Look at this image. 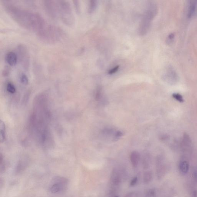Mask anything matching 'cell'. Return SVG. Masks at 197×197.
<instances>
[{
	"instance_id": "obj_25",
	"label": "cell",
	"mask_w": 197,
	"mask_h": 197,
	"mask_svg": "<svg viewBox=\"0 0 197 197\" xmlns=\"http://www.w3.org/2000/svg\"><path fill=\"white\" fill-rule=\"evenodd\" d=\"M192 176L194 180L197 183V169L195 170L194 171Z\"/></svg>"
},
{
	"instance_id": "obj_3",
	"label": "cell",
	"mask_w": 197,
	"mask_h": 197,
	"mask_svg": "<svg viewBox=\"0 0 197 197\" xmlns=\"http://www.w3.org/2000/svg\"><path fill=\"white\" fill-rule=\"evenodd\" d=\"M69 180L66 177L56 176L52 179L49 187L51 193L59 195L64 193L68 189Z\"/></svg>"
},
{
	"instance_id": "obj_23",
	"label": "cell",
	"mask_w": 197,
	"mask_h": 197,
	"mask_svg": "<svg viewBox=\"0 0 197 197\" xmlns=\"http://www.w3.org/2000/svg\"><path fill=\"white\" fill-rule=\"evenodd\" d=\"M138 181V178L137 177H134L131 180L130 182V186H133L135 185L137 183Z\"/></svg>"
},
{
	"instance_id": "obj_2",
	"label": "cell",
	"mask_w": 197,
	"mask_h": 197,
	"mask_svg": "<svg viewBox=\"0 0 197 197\" xmlns=\"http://www.w3.org/2000/svg\"><path fill=\"white\" fill-rule=\"evenodd\" d=\"M58 16L63 23L71 26L74 24V17L71 5L68 1H56Z\"/></svg>"
},
{
	"instance_id": "obj_22",
	"label": "cell",
	"mask_w": 197,
	"mask_h": 197,
	"mask_svg": "<svg viewBox=\"0 0 197 197\" xmlns=\"http://www.w3.org/2000/svg\"><path fill=\"white\" fill-rule=\"evenodd\" d=\"M119 68V66H116L114 67L113 68L111 69L110 70H109V71H108V74L110 75L114 74L116 73L118 71V70Z\"/></svg>"
},
{
	"instance_id": "obj_19",
	"label": "cell",
	"mask_w": 197,
	"mask_h": 197,
	"mask_svg": "<svg viewBox=\"0 0 197 197\" xmlns=\"http://www.w3.org/2000/svg\"><path fill=\"white\" fill-rule=\"evenodd\" d=\"M172 96L175 100L180 102V103H183L184 102V100L183 96L180 94H178V93H174L172 94Z\"/></svg>"
},
{
	"instance_id": "obj_5",
	"label": "cell",
	"mask_w": 197,
	"mask_h": 197,
	"mask_svg": "<svg viewBox=\"0 0 197 197\" xmlns=\"http://www.w3.org/2000/svg\"><path fill=\"white\" fill-rule=\"evenodd\" d=\"M43 2L44 7L47 14L51 18L56 19L58 16L56 1H44Z\"/></svg>"
},
{
	"instance_id": "obj_15",
	"label": "cell",
	"mask_w": 197,
	"mask_h": 197,
	"mask_svg": "<svg viewBox=\"0 0 197 197\" xmlns=\"http://www.w3.org/2000/svg\"><path fill=\"white\" fill-rule=\"evenodd\" d=\"M97 1L91 0L89 1V4L88 11L89 13H92L96 9L97 6Z\"/></svg>"
},
{
	"instance_id": "obj_8",
	"label": "cell",
	"mask_w": 197,
	"mask_h": 197,
	"mask_svg": "<svg viewBox=\"0 0 197 197\" xmlns=\"http://www.w3.org/2000/svg\"><path fill=\"white\" fill-rule=\"evenodd\" d=\"M165 79L169 83L173 84L176 83L177 80V76L175 72L172 69L168 70L165 75Z\"/></svg>"
},
{
	"instance_id": "obj_26",
	"label": "cell",
	"mask_w": 197,
	"mask_h": 197,
	"mask_svg": "<svg viewBox=\"0 0 197 197\" xmlns=\"http://www.w3.org/2000/svg\"><path fill=\"white\" fill-rule=\"evenodd\" d=\"M134 194V192H129V193H128L125 197H133Z\"/></svg>"
},
{
	"instance_id": "obj_10",
	"label": "cell",
	"mask_w": 197,
	"mask_h": 197,
	"mask_svg": "<svg viewBox=\"0 0 197 197\" xmlns=\"http://www.w3.org/2000/svg\"><path fill=\"white\" fill-rule=\"evenodd\" d=\"M188 14L189 17H193L197 14V1H191L189 3Z\"/></svg>"
},
{
	"instance_id": "obj_17",
	"label": "cell",
	"mask_w": 197,
	"mask_h": 197,
	"mask_svg": "<svg viewBox=\"0 0 197 197\" xmlns=\"http://www.w3.org/2000/svg\"><path fill=\"white\" fill-rule=\"evenodd\" d=\"M21 82L24 85H27L28 83V76L24 73L21 74L20 76Z\"/></svg>"
},
{
	"instance_id": "obj_6",
	"label": "cell",
	"mask_w": 197,
	"mask_h": 197,
	"mask_svg": "<svg viewBox=\"0 0 197 197\" xmlns=\"http://www.w3.org/2000/svg\"><path fill=\"white\" fill-rule=\"evenodd\" d=\"M168 167L164 162L163 158L159 157L156 161V173L158 180H161L166 175Z\"/></svg>"
},
{
	"instance_id": "obj_12",
	"label": "cell",
	"mask_w": 197,
	"mask_h": 197,
	"mask_svg": "<svg viewBox=\"0 0 197 197\" xmlns=\"http://www.w3.org/2000/svg\"><path fill=\"white\" fill-rule=\"evenodd\" d=\"M111 181L115 185H118L121 182V178L119 174L117 172L116 170L112 171V175L111 178Z\"/></svg>"
},
{
	"instance_id": "obj_20",
	"label": "cell",
	"mask_w": 197,
	"mask_h": 197,
	"mask_svg": "<svg viewBox=\"0 0 197 197\" xmlns=\"http://www.w3.org/2000/svg\"><path fill=\"white\" fill-rule=\"evenodd\" d=\"M74 5L75 10L76 13L79 14L80 13V5L79 4V1H73Z\"/></svg>"
},
{
	"instance_id": "obj_16",
	"label": "cell",
	"mask_w": 197,
	"mask_h": 197,
	"mask_svg": "<svg viewBox=\"0 0 197 197\" xmlns=\"http://www.w3.org/2000/svg\"><path fill=\"white\" fill-rule=\"evenodd\" d=\"M6 89L9 93L11 94H14L16 92V88L15 85L12 82H9L7 84Z\"/></svg>"
},
{
	"instance_id": "obj_14",
	"label": "cell",
	"mask_w": 197,
	"mask_h": 197,
	"mask_svg": "<svg viewBox=\"0 0 197 197\" xmlns=\"http://www.w3.org/2000/svg\"><path fill=\"white\" fill-rule=\"evenodd\" d=\"M152 172L151 171H147L144 173L143 177V181L144 184H148L151 182L153 180Z\"/></svg>"
},
{
	"instance_id": "obj_7",
	"label": "cell",
	"mask_w": 197,
	"mask_h": 197,
	"mask_svg": "<svg viewBox=\"0 0 197 197\" xmlns=\"http://www.w3.org/2000/svg\"><path fill=\"white\" fill-rule=\"evenodd\" d=\"M5 60L9 65L11 66H14L16 65L17 62V55L14 52H9L6 55Z\"/></svg>"
},
{
	"instance_id": "obj_21",
	"label": "cell",
	"mask_w": 197,
	"mask_h": 197,
	"mask_svg": "<svg viewBox=\"0 0 197 197\" xmlns=\"http://www.w3.org/2000/svg\"><path fill=\"white\" fill-rule=\"evenodd\" d=\"M0 158H1V172L2 173L4 172L5 171V164L4 161L3 157L1 154Z\"/></svg>"
},
{
	"instance_id": "obj_11",
	"label": "cell",
	"mask_w": 197,
	"mask_h": 197,
	"mask_svg": "<svg viewBox=\"0 0 197 197\" xmlns=\"http://www.w3.org/2000/svg\"><path fill=\"white\" fill-rule=\"evenodd\" d=\"M140 156L139 153L137 151H133L130 155L131 162L134 167L136 168L139 163Z\"/></svg>"
},
{
	"instance_id": "obj_1",
	"label": "cell",
	"mask_w": 197,
	"mask_h": 197,
	"mask_svg": "<svg viewBox=\"0 0 197 197\" xmlns=\"http://www.w3.org/2000/svg\"><path fill=\"white\" fill-rule=\"evenodd\" d=\"M4 9L10 17L21 26L33 32L39 37L50 24L38 13L25 9L4 1Z\"/></svg>"
},
{
	"instance_id": "obj_27",
	"label": "cell",
	"mask_w": 197,
	"mask_h": 197,
	"mask_svg": "<svg viewBox=\"0 0 197 197\" xmlns=\"http://www.w3.org/2000/svg\"><path fill=\"white\" fill-rule=\"evenodd\" d=\"M119 197L118 196H116V197Z\"/></svg>"
},
{
	"instance_id": "obj_4",
	"label": "cell",
	"mask_w": 197,
	"mask_h": 197,
	"mask_svg": "<svg viewBox=\"0 0 197 197\" xmlns=\"http://www.w3.org/2000/svg\"><path fill=\"white\" fill-rule=\"evenodd\" d=\"M17 57L21 65L25 70H28L30 66V56L28 48L23 44H19L17 47Z\"/></svg>"
},
{
	"instance_id": "obj_9",
	"label": "cell",
	"mask_w": 197,
	"mask_h": 197,
	"mask_svg": "<svg viewBox=\"0 0 197 197\" xmlns=\"http://www.w3.org/2000/svg\"><path fill=\"white\" fill-rule=\"evenodd\" d=\"M178 169L180 173L182 175H185L188 172L189 165L188 162L184 159H182L179 162Z\"/></svg>"
},
{
	"instance_id": "obj_18",
	"label": "cell",
	"mask_w": 197,
	"mask_h": 197,
	"mask_svg": "<svg viewBox=\"0 0 197 197\" xmlns=\"http://www.w3.org/2000/svg\"><path fill=\"white\" fill-rule=\"evenodd\" d=\"M156 192L155 189H148L146 191V197H156Z\"/></svg>"
},
{
	"instance_id": "obj_13",
	"label": "cell",
	"mask_w": 197,
	"mask_h": 197,
	"mask_svg": "<svg viewBox=\"0 0 197 197\" xmlns=\"http://www.w3.org/2000/svg\"><path fill=\"white\" fill-rule=\"evenodd\" d=\"M0 137H1V142H3L6 140V127L5 124L2 121L0 122Z\"/></svg>"
},
{
	"instance_id": "obj_24",
	"label": "cell",
	"mask_w": 197,
	"mask_h": 197,
	"mask_svg": "<svg viewBox=\"0 0 197 197\" xmlns=\"http://www.w3.org/2000/svg\"><path fill=\"white\" fill-rule=\"evenodd\" d=\"M101 89L100 88L97 89L96 94V100H98L100 99L101 95Z\"/></svg>"
}]
</instances>
